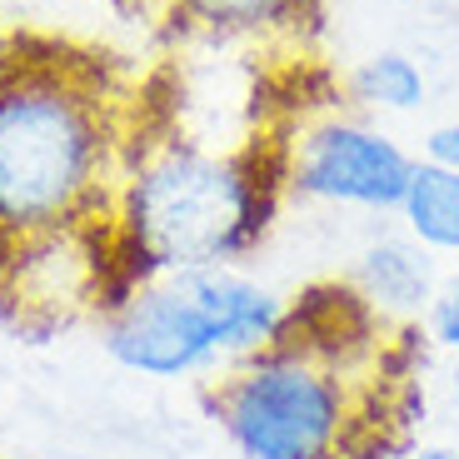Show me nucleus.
I'll use <instances>...</instances> for the list:
<instances>
[{
  "mask_svg": "<svg viewBox=\"0 0 459 459\" xmlns=\"http://www.w3.org/2000/svg\"><path fill=\"white\" fill-rule=\"evenodd\" d=\"M350 105L365 115H414L429 105V70L410 50H375L350 70Z\"/></svg>",
  "mask_w": 459,
  "mask_h": 459,
  "instance_id": "nucleus-10",
  "label": "nucleus"
},
{
  "mask_svg": "<svg viewBox=\"0 0 459 459\" xmlns=\"http://www.w3.org/2000/svg\"><path fill=\"white\" fill-rule=\"evenodd\" d=\"M394 225L410 235L420 250H429L435 260L459 264V175L439 170L429 160H414L404 200L394 210Z\"/></svg>",
  "mask_w": 459,
  "mask_h": 459,
  "instance_id": "nucleus-9",
  "label": "nucleus"
},
{
  "mask_svg": "<svg viewBox=\"0 0 459 459\" xmlns=\"http://www.w3.org/2000/svg\"><path fill=\"white\" fill-rule=\"evenodd\" d=\"M170 15L215 46H305L320 30V0H170Z\"/></svg>",
  "mask_w": 459,
  "mask_h": 459,
  "instance_id": "nucleus-8",
  "label": "nucleus"
},
{
  "mask_svg": "<svg viewBox=\"0 0 459 459\" xmlns=\"http://www.w3.org/2000/svg\"><path fill=\"white\" fill-rule=\"evenodd\" d=\"M130 285L110 220L65 225L0 245V310L15 330L46 334L75 320H100Z\"/></svg>",
  "mask_w": 459,
  "mask_h": 459,
  "instance_id": "nucleus-6",
  "label": "nucleus"
},
{
  "mask_svg": "<svg viewBox=\"0 0 459 459\" xmlns=\"http://www.w3.org/2000/svg\"><path fill=\"white\" fill-rule=\"evenodd\" d=\"M140 100L91 56L15 46L0 56V245L110 215Z\"/></svg>",
  "mask_w": 459,
  "mask_h": 459,
  "instance_id": "nucleus-1",
  "label": "nucleus"
},
{
  "mask_svg": "<svg viewBox=\"0 0 459 459\" xmlns=\"http://www.w3.org/2000/svg\"><path fill=\"white\" fill-rule=\"evenodd\" d=\"M425 340L445 355H459V264L439 280L435 299H429L425 310Z\"/></svg>",
  "mask_w": 459,
  "mask_h": 459,
  "instance_id": "nucleus-11",
  "label": "nucleus"
},
{
  "mask_svg": "<svg viewBox=\"0 0 459 459\" xmlns=\"http://www.w3.org/2000/svg\"><path fill=\"white\" fill-rule=\"evenodd\" d=\"M355 459H404V455H400V449H390V445H385V439H379V445H365V449H359Z\"/></svg>",
  "mask_w": 459,
  "mask_h": 459,
  "instance_id": "nucleus-13",
  "label": "nucleus"
},
{
  "mask_svg": "<svg viewBox=\"0 0 459 459\" xmlns=\"http://www.w3.org/2000/svg\"><path fill=\"white\" fill-rule=\"evenodd\" d=\"M414 160L420 155L394 130L355 105H325L280 140L285 195L355 215H394Z\"/></svg>",
  "mask_w": 459,
  "mask_h": 459,
  "instance_id": "nucleus-5",
  "label": "nucleus"
},
{
  "mask_svg": "<svg viewBox=\"0 0 459 459\" xmlns=\"http://www.w3.org/2000/svg\"><path fill=\"white\" fill-rule=\"evenodd\" d=\"M449 394H455V404H459V355H449Z\"/></svg>",
  "mask_w": 459,
  "mask_h": 459,
  "instance_id": "nucleus-15",
  "label": "nucleus"
},
{
  "mask_svg": "<svg viewBox=\"0 0 459 459\" xmlns=\"http://www.w3.org/2000/svg\"><path fill=\"white\" fill-rule=\"evenodd\" d=\"M280 195V140L225 145L145 126L105 220L130 280L220 270L260 250Z\"/></svg>",
  "mask_w": 459,
  "mask_h": 459,
  "instance_id": "nucleus-2",
  "label": "nucleus"
},
{
  "mask_svg": "<svg viewBox=\"0 0 459 459\" xmlns=\"http://www.w3.org/2000/svg\"><path fill=\"white\" fill-rule=\"evenodd\" d=\"M420 160L459 175V115H449V120H439V126L425 130V140H420Z\"/></svg>",
  "mask_w": 459,
  "mask_h": 459,
  "instance_id": "nucleus-12",
  "label": "nucleus"
},
{
  "mask_svg": "<svg viewBox=\"0 0 459 459\" xmlns=\"http://www.w3.org/2000/svg\"><path fill=\"white\" fill-rule=\"evenodd\" d=\"M414 459H459V449H449V445H425Z\"/></svg>",
  "mask_w": 459,
  "mask_h": 459,
  "instance_id": "nucleus-14",
  "label": "nucleus"
},
{
  "mask_svg": "<svg viewBox=\"0 0 459 459\" xmlns=\"http://www.w3.org/2000/svg\"><path fill=\"white\" fill-rule=\"evenodd\" d=\"M439 260L429 250L404 235L400 225L369 235L365 245L355 250V264H350V295L375 315L379 325L385 320H425L429 299L439 290Z\"/></svg>",
  "mask_w": 459,
  "mask_h": 459,
  "instance_id": "nucleus-7",
  "label": "nucleus"
},
{
  "mask_svg": "<svg viewBox=\"0 0 459 459\" xmlns=\"http://www.w3.org/2000/svg\"><path fill=\"white\" fill-rule=\"evenodd\" d=\"M299 299L245 264L140 275L100 315V350L140 379H215L295 330Z\"/></svg>",
  "mask_w": 459,
  "mask_h": 459,
  "instance_id": "nucleus-4",
  "label": "nucleus"
},
{
  "mask_svg": "<svg viewBox=\"0 0 459 459\" xmlns=\"http://www.w3.org/2000/svg\"><path fill=\"white\" fill-rule=\"evenodd\" d=\"M369 404L355 350L325 334L310 295L285 340L205 385L210 420L240 459H355L379 445L365 420Z\"/></svg>",
  "mask_w": 459,
  "mask_h": 459,
  "instance_id": "nucleus-3",
  "label": "nucleus"
}]
</instances>
